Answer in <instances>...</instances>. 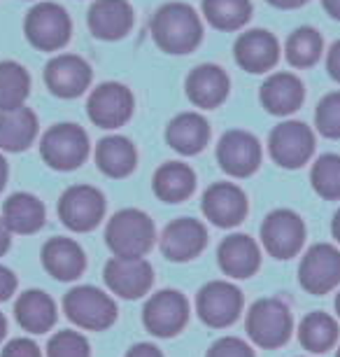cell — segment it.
Segmentation results:
<instances>
[{"instance_id":"cell-46","label":"cell","mask_w":340,"mask_h":357,"mask_svg":"<svg viewBox=\"0 0 340 357\" xmlns=\"http://www.w3.org/2000/svg\"><path fill=\"white\" fill-rule=\"evenodd\" d=\"M5 180H8V161L0 154V192H3V187H5Z\"/></svg>"},{"instance_id":"cell-44","label":"cell","mask_w":340,"mask_h":357,"mask_svg":"<svg viewBox=\"0 0 340 357\" xmlns=\"http://www.w3.org/2000/svg\"><path fill=\"white\" fill-rule=\"evenodd\" d=\"M8 248H10V229L3 220H0V255L8 252Z\"/></svg>"},{"instance_id":"cell-6","label":"cell","mask_w":340,"mask_h":357,"mask_svg":"<svg viewBox=\"0 0 340 357\" xmlns=\"http://www.w3.org/2000/svg\"><path fill=\"white\" fill-rule=\"evenodd\" d=\"M63 308L77 327L108 329L117 318V306L108 294L96 287H75L65 294Z\"/></svg>"},{"instance_id":"cell-49","label":"cell","mask_w":340,"mask_h":357,"mask_svg":"<svg viewBox=\"0 0 340 357\" xmlns=\"http://www.w3.org/2000/svg\"><path fill=\"white\" fill-rule=\"evenodd\" d=\"M336 311H338V315H340V294H338V299H336Z\"/></svg>"},{"instance_id":"cell-31","label":"cell","mask_w":340,"mask_h":357,"mask_svg":"<svg viewBox=\"0 0 340 357\" xmlns=\"http://www.w3.org/2000/svg\"><path fill=\"white\" fill-rule=\"evenodd\" d=\"M205 19L219 31H238L250 22V0H203Z\"/></svg>"},{"instance_id":"cell-29","label":"cell","mask_w":340,"mask_h":357,"mask_svg":"<svg viewBox=\"0 0 340 357\" xmlns=\"http://www.w3.org/2000/svg\"><path fill=\"white\" fill-rule=\"evenodd\" d=\"M193 187H196V173L179 161L163 164L154 175V194L165 204L184 201L186 197H191Z\"/></svg>"},{"instance_id":"cell-23","label":"cell","mask_w":340,"mask_h":357,"mask_svg":"<svg viewBox=\"0 0 340 357\" xmlns=\"http://www.w3.org/2000/svg\"><path fill=\"white\" fill-rule=\"evenodd\" d=\"M261 103L270 114H291L303 103V82L291 73H275L261 86Z\"/></svg>"},{"instance_id":"cell-24","label":"cell","mask_w":340,"mask_h":357,"mask_svg":"<svg viewBox=\"0 0 340 357\" xmlns=\"http://www.w3.org/2000/svg\"><path fill=\"white\" fill-rule=\"evenodd\" d=\"M165 140L179 154H198L210 140V126L203 114L198 112H182L168 124Z\"/></svg>"},{"instance_id":"cell-22","label":"cell","mask_w":340,"mask_h":357,"mask_svg":"<svg viewBox=\"0 0 340 357\" xmlns=\"http://www.w3.org/2000/svg\"><path fill=\"white\" fill-rule=\"evenodd\" d=\"M259 264H261V252H259V245L250 236L233 234L219 245V266L226 275L250 278V275L257 273Z\"/></svg>"},{"instance_id":"cell-32","label":"cell","mask_w":340,"mask_h":357,"mask_svg":"<svg viewBox=\"0 0 340 357\" xmlns=\"http://www.w3.org/2000/svg\"><path fill=\"white\" fill-rule=\"evenodd\" d=\"M31 91V77L24 66L15 61L0 63V110H12L22 107L24 100L29 98Z\"/></svg>"},{"instance_id":"cell-20","label":"cell","mask_w":340,"mask_h":357,"mask_svg":"<svg viewBox=\"0 0 340 357\" xmlns=\"http://www.w3.org/2000/svg\"><path fill=\"white\" fill-rule=\"evenodd\" d=\"M133 22L136 15L129 0H96L89 8V29L101 40H122Z\"/></svg>"},{"instance_id":"cell-33","label":"cell","mask_w":340,"mask_h":357,"mask_svg":"<svg viewBox=\"0 0 340 357\" xmlns=\"http://www.w3.org/2000/svg\"><path fill=\"white\" fill-rule=\"evenodd\" d=\"M298 339L310 353H324L338 339V322L326 313H310L301 322Z\"/></svg>"},{"instance_id":"cell-9","label":"cell","mask_w":340,"mask_h":357,"mask_svg":"<svg viewBox=\"0 0 340 357\" xmlns=\"http://www.w3.org/2000/svg\"><path fill=\"white\" fill-rule=\"evenodd\" d=\"M270 157L284 168H298L315 152V133L303 122H282L268 140Z\"/></svg>"},{"instance_id":"cell-48","label":"cell","mask_w":340,"mask_h":357,"mask_svg":"<svg viewBox=\"0 0 340 357\" xmlns=\"http://www.w3.org/2000/svg\"><path fill=\"white\" fill-rule=\"evenodd\" d=\"M5 329H8V322H5L3 313H0V339H3V336H5Z\"/></svg>"},{"instance_id":"cell-26","label":"cell","mask_w":340,"mask_h":357,"mask_svg":"<svg viewBox=\"0 0 340 357\" xmlns=\"http://www.w3.org/2000/svg\"><path fill=\"white\" fill-rule=\"evenodd\" d=\"M42 264L58 280H75L84 271V252L70 238H51L42 248Z\"/></svg>"},{"instance_id":"cell-36","label":"cell","mask_w":340,"mask_h":357,"mask_svg":"<svg viewBox=\"0 0 340 357\" xmlns=\"http://www.w3.org/2000/svg\"><path fill=\"white\" fill-rule=\"evenodd\" d=\"M317 129L326 138H340V91L326 93L315 112Z\"/></svg>"},{"instance_id":"cell-1","label":"cell","mask_w":340,"mask_h":357,"mask_svg":"<svg viewBox=\"0 0 340 357\" xmlns=\"http://www.w3.org/2000/svg\"><path fill=\"white\" fill-rule=\"evenodd\" d=\"M152 36L168 54H189L203 38V24L193 8L184 3H168L152 17Z\"/></svg>"},{"instance_id":"cell-5","label":"cell","mask_w":340,"mask_h":357,"mask_svg":"<svg viewBox=\"0 0 340 357\" xmlns=\"http://www.w3.org/2000/svg\"><path fill=\"white\" fill-rule=\"evenodd\" d=\"M248 334L261 348H280L291 334V315L277 299H261L248 313Z\"/></svg>"},{"instance_id":"cell-19","label":"cell","mask_w":340,"mask_h":357,"mask_svg":"<svg viewBox=\"0 0 340 357\" xmlns=\"http://www.w3.org/2000/svg\"><path fill=\"white\" fill-rule=\"evenodd\" d=\"M208 243V234L205 227L198 220L182 218L175 220L165 227L161 238V250L172 261H186L193 259Z\"/></svg>"},{"instance_id":"cell-30","label":"cell","mask_w":340,"mask_h":357,"mask_svg":"<svg viewBox=\"0 0 340 357\" xmlns=\"http://www.w3.org/2000/svg\"><path fill=\"white\" fill-rule=\"evenodd\" d=\"M3 222L8 225L10 231L33 234L44 225V208L31 194H15V197L5 201Z\"/></svg>"},{"instance_id":"cell-15","label":"cell","mask_w":340,"mask_h":357,"mask_svg":"<svg viewBox=\"0 0 340 357\" xmlns=\"http://www.w3.org/2000/svg\"><path fill=\"white\" fill-rule=\"evenodd\" d=\"M154 280V271L145 257H115L105 266V282L124 299H138L147 294Z\"/></svg>"},{"instance_id":"cell-38","label":"cell","mask_w":340,"mask_h":357,"mask_svg":"<svg viewBox=\"0 0 340 357\" xmlns=\"http://www.w3.org/2000/svg\"><path fill=\"white\" fill-rule=\"evenodd\" d=\"M208 357H254V353L245 341L236 339V336H226L210 348Z\"/></svg>"},{"instance_id":"cell-37","label":"cell","mask_w":340,"mask_h":357,"mask_svg":"<svg viewBox=\"0 0 340 357\" xmlns=\"http://www.w3.org/2000/svg\"><path fill=\"white\" fill-rule=\"evenodd\" d=\"M49 357H89V341L77 332H58L47 346Z\"/></svg>"},{"instance_id":"cell-45","label":"cell","mask_w":340,"mask_h":357,"mask_svg":"<svg viewBox=\"0 0 340 357\" xmlns=\"http://www.w3.org/2000/svg\"><path fill=\"white\" fill-rule=\"evenodd\" d=\"M322 5L333 19H338L340 22V0H322Z\"/></svg>"},{"instance_id":"cell-28","label":"cell","mask_w":340,"mask_h":357,"mask_svg":"<svg viewBox=\"0 0 340 357\" xmlns=\"http://www.w3.org/2000/svg\"><path fill=\"white\" fill-rule=\"evenodd\" d=\"M136 147L124 136H108L96 147V164L110 178H126L136 168Z\"/></svg>"},{"instance_id":"cell-3","label":"cell","mask_w":340,"mask_h":357,"mask_svg":"<svg viewBox=\"0 0 340 357\" xmlns=\"http://www.w3.org/2000/svg\"><path fill=\"white\" fill-rule=\"evenodd\" d=\"M40 152L51 168L72 171L84 164L86 154H89V138L77 124H56L42 136Z\"/></svg>"},{"instance_id":"cell-12","label":"cell","mask_w":340,"mask_h":357,"mask_svg":"<svg viewBox=\"0 0 340 357\" xmlns=\"http://www.w3.org/2000/svg\"><path fill=\"white\" fill-rule=\"evenodd\" d=\"M301 285L310 294H326L340 282V252L329 243L310 248L298 268Z\"/></svg>"},{"instance_id":"cell-21","label":"cell","mask_w":340,"mask_h":357,"mask_svg":"<svg viewBox=\"0 0 340 357\" xmlns=\"http://www.w3.org/2000/svg\"><path fill=\"white\" fill-rule=\"evenodd\" d=\"M186 96L193 105L212 110L229 96V75L215 63H203L186 77Z\"/></svg>"},{"instance_id":"cell-2","label":"cell","mask_w":340,"mask_h":357,"mask_svg":"<svg viewBox=\"0 0 340 357\" xmlns=\"http://www.w3.org/2000/svg\"><path fill=\"white\" fill-rule=\"evenodd\" d=\"M105 238L117 257H143L154 243V225L143 211L129 208L110 220Z\"/></svg>"},{"instance_id":"cell-43","label":"cell","mask_w":340,"mask_h":357,"mask_svg":"<svg viewBox=\"0 0 340 357\" xmlns=\"http://www.w3.org/2000/svg\"><path fill=\"white\" fill-rule=\"evenodd\" d=\"M270 5H275V8L280 10H294V8H301V5H305L308 0H268Z\"/></svg>"},{"instance_id":"cell-27","label":"cell","mask_w":340,"mask_h":357,"mask_svg":"<svg viewBox=\"0 0 340 357\" xmlns=\"http://www.w3.org/2000/svg\"><path fill=\"white\" fill-rule=\"evenodd\" d=\"M17 320L26 332L33 334H42L49 332L56 322V306L51 301L49 294L40 292V289H29L19 296L17 306H15Z\"/></svg>"},{"instance_id":"cell-34","label":"cell","mask_w":340,"mask_h":357,"mask_svg":"<svg viewBox=\"0 0 340 357\" xmlns=\"http://www.w3.org/2000/svg\"><path fill=\"white\" fill-rule=\"evenodd\" d=\"M322 36L315 29H310V26L296 29L284 45L286 61L296 66V68H310L322 56Z\"/></svg>"},{"instance_id":"cell-25","label":"cell","mask_w":340,"mask_h":357,"mask_svg":"<svg viewBox=\"0 0 340 357\" xmlns=\"http://www.w3.org/2000/svg\"><path fill=\"white\" fill-rule=\"evenodd\" d=\"M38 136V119L31 107L0 110V150L22 152Z\"/></svg>"},{"instance_id":"cell-47","label":"cell","mask_w":340,"mask_h":357,"mask_svg":"<svg viewBox=\"0 0 340 357\" xmlns=\"http://www.w3.org/2000/svg\"><path fill=\"white\" fill-rule=\"evenodd\" d=\"M333 236H336V241L340 243V211L336 213V218H333V227H331Z\"/></svg>"},{"instance_id":"cell-4","label":"cell","mask_w":340,"mask_h":357,"mask_svg":"<svg viewBox=\"0 0 340 357\" xmlns=\"http://www.w3.org/2000/svg\"><path fill=\"white\" fill-rule=\"evenodd\" d=\"M24 31L33 47L42 52H56L70 40V17L61 5L40 3L29 12Z\"/></svg>"},{"instance_id":"cell-16","label":"cell","mask_w":340,"mask_h":357,"mask_svg":"<svg viewBox=\"0 0 340 357\" xmlns=\"http://www.w3.org/2000/svg\"><path fill=\"white\" fill-rule=\"evenodd\" d=\"M44 82L54 96L75 98L91 82V68L77 54H58L44 68Z\"/></svg>"},{"instance_id":"cell-17","label":"cell","mask_w":340,"mask_h":357,"mask_svg":"<svg viewBox=\"0 0 340 357\" xmlns=\"http://www.w3.org/2000/svg\"><path fill=\"white\" fill-rule=\"evenodd\" d=\"M236 61L240 68L248 73H266L277 63L280 59V43L270 31H248L236 40L233 47Z\"/></svg>"},{"instance_id":"cell-50","label":"cell","mask_w":340,"mask_h":357,"mask_svg":"<svg viewBox=\"0 0 340 357\" xmlns=\"http://www.w3.org/2000/svg\"><path fill=\"white\" fill-rule=\"evenodd\" d=\"M338 357H340V350H338Z\"/></svg>"},{"instance_id":"cell-18","label":"cell","mask_w":340,"mask_h":357,"mask_svg":"<svg viewBox=\"0 0 340 357\" xmlns=\"http://www.w3.org/2000/svg\"><path fill=\"white\" fill-rule=\"evenodd\" d=\"M203 213L217 227H236L248 215V197L236 185L217 183L205 192Z\"/></svg>"},{"instance_id":"cell-8","label":"cell","mask_w":340,"mask_h":357,"mask_svg":"<svg viewBox=\"0 0 340 357\" xmlns=\"http://www.w3.org/2000/svg\"><path fill=\"white\" fill-rule=\"evenodd\" d=\"M105 213V199L96 187L89 185H75L58 201V215L63 225L72 231H91L98 222L103 220Z\"/></svg>"},{"instance_id":"cell-7","label":"cell","mask_w":340,"mask_h":357,"mask_svg":"<svg viewBox=\"0 0 340 357\" xmlns=\"http://www.w3.org/2000/svg\"><path fill=\"white\" fill-rule=\"evenodd\" d=\"M89 119L101 129H117L133 114V93L119 82H105L91 91L86 103Z\"/></svg>"},{"instance_id":"cell-14","label":"cell","mask_w":340,"mask_h":357,"mask_svg":"<svg viewBox=\"0 0 340 357\" xmlns=\"http://www.w3.org/2000/svg\"><path fill=\"white\" fill-rule=\"evenodd\" d=\"M217 159L229 175L248 178L261 164V145L248 131H229L217 145Z\"/></svg>"},{"instance_id":"cell-41","label":"cell","mask_w":340,"mask_h":357,"mask_svg":"<svg viewBox=\"0 0 340 357\" xmlns=\"http://www.w3.org/2000/svg\"><path fill=\"white\" fill-rule=\"evenodd\" d=\"M326 68H329V75L340 82V40L331 45L329 50V59H326Z\"/></svg>"},{"instance_id":"cell-11","label":"cell","mask_w":340,"mask_h":357,"mask_svg":"<svg viewBox=\"0 0 340 357\" xmlns=\"http://www.w3.org/2000/svg\"><path fill=\"white\" fill-rule=\"evenodd\" d=\"M240 308H243V294L231 282L215 280L198 292V313L210 327L233 325L240 315Z\"/></svg>"},{"instance_id":"cell-42","label":"cell","mask_w":340,"mask_h":357,"mask_svg":"<svg viewBox=\"0 0 340 357\" xmlns=\"http://www.w3.org/2000/svg\"><path fill=\"white\" fill-rule=\"evenodd\" d=\"M126 357H161V350L152 346V343H138V346H133L129 350Z\"/></svg>"},{"instance_id":"cell-40","label":"cell","mask_w":340,"mask_h":357,"mask_svg":"<svg viewBox=\"0 0 340 357\" xmlns=\"http://www.w3.org/2000/svg\"><path fill=\"white\" fill-rule=\"evenodd\" d=\"M15 289H17V278H15V273H12L10 268L0 266V301L10 299V296L15 294Z\"/></svg>"},{"instance_id":"cell-13","label":"cell","mask_w":340,"mask_h":357,"mask_svg":"<svg viewBox=\"0 0 340 357\" xmlns=\"http://www.w3.org/2000/svg\"><path fill=\"white\" fill-rule=\"evenodd\" d=\"M145 327L156 336H172L182 332V327L189 320V304L175 289H163L154 294L145 306L143 313Z\"/></svg>"},{"instance_id":"cell-39","label":"cell","mask_w":340,"mask_h":357,"mask_svg":"<svg viewBox=\"0 0 340 357\" xmlns=\"http://www.w3.org/2000/svg\"><path fill=\"white\" fill-rule=\"evenodd\" d=\"M3 357H42L31 339H15L3 348Z\"/></svg>"},{"instance_id":"cell-35","label":"cell","mask_w":340,"mask_h":357,"mask_svg":"<svg viewBox=\"0 0 340 357\" xmlns=\"http://www.w3.org/2000/svg\"><path fill=\"white\" fill-rule=\"evenodd\" d=\"M312 187L324 199H340V157L324 154L312 166Z\"/></svg>"},{"instance_id":"cell-10","label":"cell","mask_w":340,"mask_h":357,"mask_svg":"<svg viewBox=\"0 0 340 357\" xmlns=\"http://www.w3.org/2000/svg\"><path fill=\"white\" fill-rule=\"evenodd\" d=\"M264 245L273 257L289 259L301 250L305 238L303 220L291 211H275L264 220L261 227Z\"/></svg>"}]
</instances>
